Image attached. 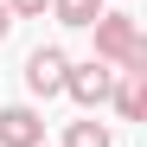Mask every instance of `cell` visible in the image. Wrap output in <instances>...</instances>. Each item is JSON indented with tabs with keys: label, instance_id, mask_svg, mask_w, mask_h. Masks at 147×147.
I'll use <instances>...</instances> for the list:
<instances>
[{
	"label": "cell",
	"instance_id": "8",
	"mask_svg": "<svg viewBox=\"0 0 147 147\" xmlns=\"http://www.w3.org/2000/svg\"><path fill=\"white\" fill-rule=\"evenodd\" d=\"M45 7H51V0H7V13H13V19H38Z\"/></svg>",
	"mask_w": 147,
	"mask_h": 147
},
{
	"label": "cell",
	"instance_id": "9",
	"mask_svg": "<svg viewBox=\"0 0 147 147\" xmlns=\"http://www.w3.org/2000/svg\"><path fill=\"white\" fill-rule=\"evenodd\" d=\"M13 32V13H7V0H0V38H7Z\"/></svg>",
	"mask_w": 147,
	"mask_h": 147
},
{
	"label": "cell",
	"instance_id": "4",
	"mask_svg": "<svg viewBox=\"0 0 147 147\" xmlns=\"http://www.w3.org/2000/svg\"><path fill=\"white\" fill-rule=\"evenodd\" d=\"M0 147H45V121H38V109H26V102L0 109Z\"/></svg>",
	"mask_w": 147,
	"mask_h": 147
},
{
	"label": "cell",
	"instance_id": "7",
	"mask_svg": "<svg viewBox=\"0 0 147 147\" xmlns=\"http://www.w3.org/2000/svg\"><path fill=\"white\" fill-rule=\"evenodd\" d=\"M64 147H115V141H109L102 121H70V128H64Z\"/></svg>",
	"mask_w": 147,
	"mask_h": 147
},
{
	"label": "cell",
	"instance_id": "6",
	"mask_svg": "<svg viewBox=\"0 0 147 147\" xmlns=\"http://www.w3.org/2000/svg\"><path fill=\"white\" fill-rule=\"evenodd\" d=\"M51 13L64 26H96V13H102V0H51Z\"/></svg>",
	"mask_w": 147,
	"mask_h": 147
},
{
	"label": "cell",
	"instance_id": "1",
	"mask_svg": "<svg viewBox=\"0 0 147 147\" xmlns=\"http://www.w3.org/2000/svg\"><path fill=\"white\" fill-rule=\"evenodd\" d=\"M96 58L115 64V70H147V38H141V19L134 13H96Z\"/></svg>",
	"mask_w": 147,
	"mask_h": 147
},
{
	"label": "cell",
	"instance_id": "3",
	"mask_svg": "<svg viewBox=\"0 0 147 147\" xmlns=\"http://www.w3.org/2000/svg\"><path fill=\"white\" fill-rule=\"evenodd\" d=\"M64 70H70V58L58 51V45H38V51L26 58V90L32 96H64Z\"/></svg>",
	"mask_w": 147,
	"mask_h": 147
},
{
	"label": "cell",
	"instance_id": "5",
	"mask_svg": "<svg viewBox=\"0 0 147 147\" xmlns=\"http://www.w3.org/2000/svg\"><path fill=\"white\" fill-rule=\"evenodd\" d=\"M141 83H147V70H115V83H109V102L121 121H141Z\"/></svg>",
	"mask_w": 147,
	"mask_h": 147
},
{
	"label": "cell",
	"instance_id": "2",
	"mask_svg": "<svg viewBox=\"0 0 147 147\" xmlns=\"http://www.w3.org/2000/svg\"><path fill=\"white\" fill-rule=\"evenodd\" d=\"M109 83H115V70H109L102 58L64 70V96H70V102H83V109H102V102H109Z\"/></svg>",
	"mask_w": 147,
	"mask_h": 147
}]
</instances>
